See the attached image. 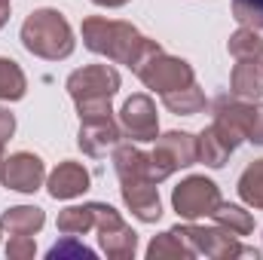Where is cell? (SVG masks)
Returning a JSON list of instances; mask_svg holds the SVG:
<instances>
[{"instance_id": "cell-1", "label": "cell", "mask_w": 263, "mask_h": 260, "mask_svg": "<svg viewBox=\"0 0 263 260\" xmlns=\"http://www.w3.org/2000/svg\"><path fill=\"white\" fill-rule=\"evenodd\" d=\"M83 46L95 55H104L117 65H126L132 70L144 65L153 52L162 46L150 37H144L135 25L120 22V18H104V15H89L83 18Z\"/></svg>"}, {"instance_id": "cell-2", "label": "cell", "mask_w": 263, "mask_h": 260, "mask_svg": "<svg viewBox=\"0 0 263 260\" xmlns=\"http://www.w3.org/2000/svg\"><path fill=\"white\" fill-rule=\"evenodd\" d=\"M22 46L37 59L62 62L73 52L77 40L65 15L52 6H43V9H34L22 22Z\"/></svg>"}, {"instance_id": "cell-3", "label": "cell", "mask_w": 263, "mask_h": 260, "mask_svg": "<svg viewBox=\"0 0 263 260\" xmlns=\"http://www.w3.org/2000/svg\"><path fill=\"white\" fill-rule=\"evenodd\" d=\"M67 92L77 104L80 120L110 117V98L120 92V70L110 65H86L67 77Z\"/></svg>"}, {"instance_id": "cell-4", "label": "cell", "mask_w": 263, "mask_h": 260, "mask_svg": "<svg viewBox=\"0 0 263 260\" xmlns=\"http://www.w3.org/2000/svg\"><path fill=\"white\" fill-rule=\"evenodd\" d=\"M193 162H199L196 135H190V132H165V135H156V147L150 153V181L162 184L178 169H190Z\"/></svg>"}, {"instance_id": "cell-5", "label": "cell", "mask_w": 263, "mask_h": 260, "mask_svg": "<svg viewBox=\"0 0 263 260\" xmlns=\"http://www.w3.org/2000/svg\"><path fill=\"white\" fill-rule=\"evenodd\" d=\"M175 230L196 248V254H208V257H214V260H236V257L257 260L260 257L257 248H245L239 242V236L230 233V230H223V227H199L193 220H187V224H181Z\"/></svg>"}, {"instance_id": "cell-6", "label": "cell", "mask_w": 263, "mask_h": 260, "mask_svg": "<svg viewBox=\"0 0 263 260\" xmlns=\"http://www.w3.org/2000/svg\"><path fill=\"white\" fill-rule=\"evenodd\" d=\"M220 190L211 178L205 175H190L184 178L175 190H172V208L178 211V217L184 220H199V217H211L214 208L220 205Z\"/></svg>"}, {"instance_id": "cell-7", "label": "cell", "mask_w": 263, "mask_h": 260, "mask_svg": "<svg viewBox=\"0 0 263 260\" xmlns=\"http://www.w3.org/2000/svg\"><path fill=\"white\" fill-rule=\"evenodd\" d=\"M135 73L141 77V83H144L147 89H153V92H159V95L196 83V73H193L190 62H184V59H178V55H168V52H162V49L153 52Z\"/></svg>"}, {"instance_id": "cell-8", "label": "cell", "mask_w": 263, "mask_h": 260, "mask_svg": "<svg viewBox=\"0 0 263 260\" xmlns=\"http://www.w3.org/2000/svg\"><path fill=\"white\" fill-rule=\"evenodd\" d=\"M46 181V165L37 153H12L0 162V184L15 193H34Z\"/></svg>"}, {"instance_id": "cell-9", "label": "cell", "mask_w": 263, "mask_h": 260, "mask_svg": "<svg viewBox=\"0 0 263 260\" xmlns=\"http://www.w3.org/2000/svg\"><path fill=\"white\" fill-rule=\"evenodd\" d=\"M214 117L230 120L236 129L245 135V141L263 147V104L260 101H245V98H236V95L233 98L220 95L214 101Z\"/></svg>"}, {"instance_id": "cell-10", "label": "cell", "mask_w": 263, "mask_h": 260, "mask_svg": "<svg viewBox=\"0 0 263 260\" xmlns=\"http://www.w3.org/2000/svg\"><path fill=\"white\" fill-rule=\"evenodd\" d=\"M120 126L132 141H156L159 135V117H156V104L147 92H138L126 98L123 110H120Z\"/></svg>"}, {"instance_id": "cell-11", "label": "cell", "mask_w": 263, "mask_h": 260, "mask_svg": "<svg viewBox=\"0 0 263 260\" xmlns=\"http://www.w3.org/2000/svg\"><path fill=\"white\" fill-rule=\"evenodd\" d=\"M123 126L110 117H92V120H80V132H77V144L86 156H104L107 150H114L120 144Z\"/></svg>"}, {"instance_id": "cell-12", "label": "cell", "mask_w": 263, "mask_h": 260, "mask_svg": "<svg viewBox=\"0 0 263 260\" xmlns=\"http://www.w3.org/2000/svg\"><path fill=\"white\" fill-rule=\"evenodd\" d=\"M123 202L144 224H156L162 217V202H159L156 181H126L123 184Z\"/></svg>"}, {"instance_id": "cell-13", "label": "cell", "mask_w": 263, "mask_h": 260, "mask_svg": "<svg viewBox=\"0 0 263 260\" xmlns=\"http://www.w3.org/2000/svg\"><path fill=\"white\" fill-rule=\"evenodd\" d=\"M92 178H89V169L83 162H73V159H65L52 169L46 187H49V196L52 199H77L89 190Z\"/></svg>"}, {"instance_id": "cell-14", "label": "cell", "mask_w": 263, "mask_h": 260, "mask_svg": "<svg viewBox=\"0 0 263 260\" xmlns=\"http://www.w3.org/2000/svg\"><path fill=\"white\" fill-rule=\"evenodd\" d=\"M230 92L245 101L263 98V59H239L230 73Z\"/></svg>"}, {"instance_id": "cell-15", "label": "cell", "mask_w": 263, "mask_h": 260, "mask_svg": "<svg viewBox=\"0 0 263 260\" xmlns=\"http://www.w3.org/2000/svg\"><path fill=\"white\" fill-rule=\"evenodd\" d=\"M114 169L120 181H150V153H144L135 144H117L114 147Z\"/></svg>"}, {"instance_id": "cell-16", "label": "cell", "mask_w": 263, "mask_h": 260, "mask_svg": "<svg viewBox=\"0 0 263 260\" xmlns=\"http://www.w3.org/2000/svg\"><path fill=\"white\" fill-rule=\"evenodd\" d=\"M98 245L107 257L114 260H129L138 251V233L132 230L129 224H117V227H107V230H98Z\"/></svg>"}, {"instance_id": "cell-17", "label": "cell", "mask_w": 263, "mask_h": 260, "mask_svg": "<svg viewBox=\"0 0 263 260\" xmlns=\"http://www.w3.org/2000/svg\"><path fill=\"white\" fill-rule=\"evenodd\" d=\"M196 248L172 227L159 236H153V242L147 245V260H193Z\"/></svg>"}, {"instance_id": "cell-18", "label": "cell", "mask_w": 263, "mask_h": 260, "mask_svg": "<svg viewBox=\"0 0 263 260\" xmlns=\"http://www.w3.org/2000/svg\"><path fill=\"white\" fill-rule=\"evenodd\" d=\"M0 220H3V230H9V236H34L43 230L46 214L37 205H15V208L3 211Z\"/></svg>"}, {"instance_id": "cell-19", "label": "cell", "mask_w": 263, "mask_h": 260, "mask_svg": "<svg viewBox=\"0 0 263 260\" xmlns=\"http://www.w3.org/2000/svg\"><path fill=\"white\" fill-rule=\"evenodd\" d=\"M162 104H165L172 114H178V117H193V114H202V110H205L208 98H205V92L199 89L196 83H190V86H184V89L165 92V95H162Z\"/></svg>"}, {"instance_id": "cell-20", "label": "cell", "mask_w": 263, "mask_h": 260, "mask_svg": "<svg viewBox=\"0 0 263 260\" xmlns=\"http://www.w3.org/2000/svg\"><path fill=\"white\" fill-rule=\"evenodd\" d=\"M196 153H199V162H205L208 169H223L233 150L227 147V141L217 132L208 126V129H202L196 135Z\"/></svg>"}, {"instance_id": "cell-21", "label": "cell", "mask_w": 263, "mask_h": 260, "mask_svg": "<svg viewBox=\"0 0 263 260\" xmlns=\"http://www.w3.org/2000/svg\"><path fill=\"white\" fill-rule=\"evenodd\" d=\"M211 217H214L217 227H223V230H230V233H236V236H248V233H254V217H251V211H245L242 205L220 202V205L214 208Z\"/></svg>"}, {"instance_id": "cell-22", "label": "cell", "mask_w": 263, "mask_h": 260, "mask_svg": "<svg viewBox=\"0 0 263 260\" xmlns=\"http://www.w3.org/2000/svg\"><path fill=\"white\" fill-rule=\"evenodd\" d=\"M89 230H95V214L92 205H67L65 211L59 214V233L65 236H86Z\"/></svg>"}, {"instance_id": "cell-23", "label": "cell", "mask_w": 263, "mask_h": 260, "mask_svg": "<svg viewBox=\"0 0 263 260\" xmlns=\"http://www.w3.org/2000/svg\"><path fill=\"white\" fill-rule=\"evenodd\" d=\"M25 89H28V80L18 62L0 59V101H18L25 98Z\"/></svg>"}, {"instance_id": "cell-24", "label": "cell", "mask_w": 263, "mask_h": 260, "mask_svg": "<svg viewBox=\"0 0 263 260\" xmlns=\"http://www.w3.org/2000/svg\"><path fill=\"white\" fill-rule=\"evenodd\" d=\"M239 196L251 208L263 211V159H254L242 175H239Z\"/></svg>"}, {"instance_id": "cell-25", "label": "cell", "mask_w": 263, "mask_h": 260, "mask_svg": "<svg viewBox=\"0 0 263 260\" xmlns=\"http://www.w3.org/2000/svg\"><path fill=\"white\" fill-rule=\"evenodd\" d=\"M227 49L236 62L239 59H263V40L254 28H239L236 34H230Z\"/></svg>"}, {"instance_id": "cell-26", "label": "cell", "mask_w": 263, "mask_h": 260, "mask_svg": "<svg viewBox=\"0 0 263 260\" xmlns=\"http://www.w3.org/2000/svg\"><path fill=\"white\" fill-rule=\"evenodd\" d=\"M233 18L242 28H263V0H233Z\"/></svg>"}, {"instance_id": "cell-27", "label": "cell", "mask_w": 263, "mask_h": 260, "mask_svg": "<svg viewBox=\"0 0 263 260\" xmlns=\"http://www.w3.org/2000/svg\"><path fill=\"white\" fill-rule=\"evenodd\" d=\"M37 254V245L31 236H12L9 245H6V257L9 260H31Z\"/></svg>"}, {"instance_id": "cell-28", "label": "cell", "mask_w": 263, "mask_h": 260, "mask_svg": "<svg viewBox=\"0 0 263 260\" xmlns=\"http://www.w3.org/2000/svg\"><path fill=\"white\" fill-rule=\"evenodd\" d=\"M67 254H73V257H95V251H89L86 245H80L77 242V236H65V242H59L52 251H49V257H67Z\"/></svg>"}, {"instance_id": "cell-29", "label": "cell", "mask_w": 263, "mask_h": 260, "mask_svg": "<svg viewBox=\"0 0 263 260\" xmlns=\"http://www.w3.org/2000/svg\"><path fill=\"white\" fill-rule=\"evenodd\" d=\"M12 132H15V117L6 107H0V159H3V147L12 138Z\"/></svg>"}, {"instance_id": "cell-30", "label": "cell", "mask_w": 263, "mask_h": 260, "mask_svg": "<svg viewBox=\"0 0 263 260\" xmlns=\"http://www.w3.org/2000/svg\"><path fill=\"white\" fill-rule=\"evenodd\" d=\"M95 6H107V9H117V6H126V3H132V0H92Z\"/></svg>"}, {"instance_id": "cell-31", "label": "cell", "mask_w": 263, "mask_h": 260, "mask_svg": "<svg viewBox=\"0 0 263 260\" xmlns=\"http://www.w3.org/2000/svg\"><path fill=\"white\" fill-rule=\"evenodd\" d=\"M9 22V0H0V28Z\"/></svg>"}, {"instance_id": "cell-32", "label": "cell", "mask_w": 263, "mask_h": 260, "mask_svg": "<svg viewBox=\"0 0 263 260\" xmlns=\"http://www.w3.org/2000/svg\"><path fill=\"white\" fill-rule=\"evenodd\" d=\"M0 236H3V220H0Z\"/></svg>"}, {"instance_id": "cell-33", "label": "cell", "mask_w": 263, "mask_h": 260, "mask_svg": "<svg viewBox=\"0 0 263 260\" xmlns=\"http://www.w3.org/2000/svg\"><path fill=\"white\" fill-rule=\"evenodd\" d=\"M0 162H3V159H0Z\"/></svg>"}]
</instances>
